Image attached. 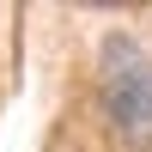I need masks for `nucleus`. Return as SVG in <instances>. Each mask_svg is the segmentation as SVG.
<instances>
[{"label":"nucleus","instance_id":"1","mask_svg":"<svg viewBox=\"0 0 152 152\" xmlns=\"http://www.w3.org/2000/svg\"><path fill=\"white\" fill-rule=\"evenodd\" d=\"M97 85H104V110L122 128V140L152 152V55L134 37H104L97 49Z\"/></svg>","mask_w":152,"mask_h":152}]
</instances>
